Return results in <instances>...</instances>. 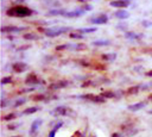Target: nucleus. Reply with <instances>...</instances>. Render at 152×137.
Here are the masks:
<instances>
[{"mask_svg":"<svg viewBox=\"0 0 152 137\" xmlns=\"http://www.w3.org/2000/svg\"><path fill=\"white\" fill-rule=\"evenodd\" d=\"M140 92V86L137 85V86H132L127 89V94H137Z\"/></svg>","mask_w":152,"mask_h":137,"instance_id":"24","label":"nucleus"},{"mask_svg":"<svg viewBox=\"0 0 152 137\" xmlns=\"http://www.w3.org/2000/svg\"><path fill=\"white\" fill-rule=\"evenodd\" d=\"M100 95H102L104 99H112V98L115 96V92H113V91H104Z\"/></svg>","mask_w":152,"mask_h":137,"instance_id":"22","label":"nucleus"},{"mask_svg":"<svg viewBox=\"0 0 152 137\" xmlns=\"http://www.w3.org/2000/svg\"><path fill=\"white\" fill-rule=\"evenodd\" d=\"M12 82V77L11 76H5V77H2L1 79V85L4 86V85H7V83H11Z\"/></svg>","mask_w":152,"mask_h":137,"instance_id":"30","label":"nucleus"},{"mask_svg":"<svg viewBox=\"0 0 152 137\" xmlns=\"http://www.w3.org/2000/svg\"><path fill=\"white\" fill-rule=\"evenodd\" d=\"M66 86H69V81H66V80H61V81L51 82V83L49 85V89H51V91H57V89L65 88Z\"/></svg>","mask_w":152,"mask_h":137,"instance_id":"8","label":"nucleus"},{"mask_svg":"<svg viewBox=\"0 0 152 137\" xmlns=\"http://www.w3.org/2000/svg\"><path fill=\"white\" fill-rule=\"evenodd\" d=\"M62 125H63V122H61V120H59L58 123H56V124H55V126H53V127L51 129V131L49 132L48 137H55V136H56V133H57V131L62 127Z\"/></svg>","mask_w":152,"mask_h":137,"instance_id":"17","label":"nucleus"},{"mask_svg":"<svg viewBox=\"0 0 152 137\" xmlns=\"http://www.w3.org/2000/svg\"><path fill=\"white\" fill-rule=\"evenodd\" d=\"M77 98L83 99V100H87V101L96 102V104H102V102H106V99H104L102 95H95V94H91V93L81 94V95H77Z\"/></svg>","mask_w":152,"mask_h":137,"instance_id":"3","label":"nucleus"},{"mask_svg":"<svg viewBox=\"0 0 152 137\" xmlns=\"http://www.w3.org/2000/svg\"><path fill=\"white\" fill-rule=\"evenodd\" d=\"M24 39H28V41H36V39H39V36L36 35V33H25L23 36Z\"/></svg>","mask_w":152,"mask_h":137,"instance_id":"23","label":"nucleus"},{"mask_svg":"<svg viewBox=\"0 0 152 137\" xmlns=\"http://www.w3.org/2000/svg\"><path fill=\"white\" fill-rule=\"evenodd\" d=\"M66 12H68L66 8H55V10H50L48 12V14L49 15H63V17H65Z\"/></svg>","mask_w":152,"mask_h":137,"instance_id":"15","label":"nucleus"},{"mask_svg":"<svg viewBox=\"0 0 152 137\" xmlns=\"http://www.w3.org/2000/svg\"><path fill=\"white\" fill-rule=\"evenodd\" d=\"M114 17L118 18V19L124 20V19H127V18L129 17V13H128L126 10H118V11L114 12Z\"/></svg>","mask_w":152,"mask_h":137,"instance_id":"16","label":"nucleus"},{"mask_svg":"<svg viewBox=\"0 0 152 137\" xmlns=\"http://www.w3.org/2000/svg\"><path fill=\"white\" fill-rule=\"evenodd\" d=\"M125 38L126 39H129V41H140L142 37H144V35L142 33H137V32H125Z\"/></svg>","mask_w":152,"mask_h":137,"instance_id":"14","label":"nucleus"},{"mask_svg":"<svg viewBox=\"0 0 152 137\" xmlns=\"http://www.w3.org/2000/svg\"><path fill=\"white\" fill-rule=\"evenodd\" d=\"M148 98H150V99H152V94H151V95H150V96H148Z\"/></svg>","mask_w":152,"mask_h":137,"instance_id":"41","label":"nucleus"},{"mask_svg":"<svg viewBox=\"0 0 152 137\" xmlns=\"http://www.w3.org/2000/svg\"><path fill=\"white\" fill-rule=\"evenodd\" d=\"M140 86V91L142 89V91H146V89H148V88H152V82H150V83H144V85H139Z\"/></svg>","mask_w":152,"mask_h":137,"instance_id":"31","label":"nucleus"},{"mask_svg":"<svg viewBox=\"0 0 152 137\" xmlns=\"http://www.w3.org/2000/svg\"><path fill=\"white\" fill-rule=\"evenodd\" d=\"M26 30L25 26H14V25H4L1 26V32L5 33V32H8V33H18L20 31H24Z\"/></svg>","mask_w":152,"mask_h":137,"instance_id":"4","label":"nucleus"},{"mask_svg":"<svg viewBox=\"0 0 152 137\" xmlns=\"http://www.w3.org/2000/svg\"><path fill=\"white\" fill-rule=\"evenodd\" d=\"M141 24H142L145 27H150V26H152V21H148V20H142Z\"/></svg>","mask_w":152,"mask_h":137,"instance_id":"34","label":"nucleus"},{"mask_svg":"<svg viewBox=\"0 0 152 137\" xmlns=\"http://www.w3.org/2000/svg\"><path fill=\"white\" fill-rule=\"evenodd\" d=\"M31 99L34 100V101H46V100H49L46 94H36V95H32Z\"/></svg>","mask_w":152,"mask_h":137,"instance_id":"20","label":"nucleus"},{"mask_svg":"<svg viewBox=\"0 0 152 137\" xmlns=\"http://www.w3.org/2000/svg\"><path fill=\"white\" fill-rule=\"evenodd\" d=\"M148 113H150V114H152V110H151V111H148Z\"/></svg>","mask_w":152,"mask_h":137,"instance_id":"40","label":"nucleus"},{"mask_svg":"<svg viewBox=\"0 0 152 137\" xmlns=\"http://www.w3.org/2000/svg\"><path fill=\"white\" fill-rule=\"evenodd\" d=\"M110 1H113V0H110Z\"/></svg>","mask_w":152,"mask_h":137,"instance_id":"43","label":"nucleus"},{"mask_svg":"<svg viewBox=\"0 0 152 137\" xmlns=\"http://www.w3.org/2000/svg\"><path fill=\"white\" fill-rule=\"evenodd\" d=\"M97 29L96 27H82V29H78L76 32H80V33H82V35H86V33H93V32H95Z\"/></svg>","mask_w":152,"mask_h":137,"instance_id":"21","label":"nucleus"},{"mask_svg":"<svg viewBox=\"0 0 152 137\" xmlns=\"http://www.w3.org/2000/svg\"><path fill=\"white\" fill-rule=\"evenodd\" d=\"M107 21H108L107 14H99L89 19V23H91L93 25H102V24H106Z\"/></svg>","mask_w":152,"mask_h":137,"instance_id":"5","label":"nucleus"},{"mask_svg":"<svg viewBox=\"0 0 152 137\" xmlns=\"http://www.w3.org/2000/svg\"><path fill=\"white\" fill-rule=\"evenodd\" d=\"M68 112H69V108L66 107V106H57V107H55L50 113L52 114V116H66L68 114Z\"/></svg>","mask_w":152,"mask_h":137,"instance_id":"11","label":"nucleus"},{"mask_svg":"<svg viewBox=\"0 0 152 137\" xmlns=\"http://www.w3.org/2000/svg\"><path fill=\"white\" fill-rule=\"evenodd\" d=\"M6 14L8 17H14V18H25V17H31L33 14V11L30 7L23 5H15L7 8Z\"/></svg>","mask_w":152,"mask_h":137,"instance_id":"1","label":"nucleus"},{"mask_svg":"<svg viewBox=\"0 0 152 137\" xmlns=\"http://www.w3.org/2000/svg\"><path fill=\"white\" fill-rule=\"evenodd\" d=\"M91 44L94 46H106V45L110 44V41H108V39H96V41H93Z\"/></svg>","mask_w":152,"mask_h":137,"instance_id":"19","label":"nucleus"},{"mask_svg":"<svg viewBox=\"0 0 152 137\" xmlns=\"http://www.w3.org/2000/svg\"><path fill=\"white\" fill-rule=\"evenodd\" d=\"M116 29H118V30L124 31V30H126V29H127V24H125V23H124V24H122V23H120V24H118V25H116Z\"/></svg>","mask_w":152,"mask_h":137,"instance_id":"33","label":"nucleus"},{"mask_svg":"<svg viewBox=\"0 0 152 137\" xmlns=\"http://www.w3.org/2000/svg\"><path fill=\"white\" fill-rule=\"evenodd\" d=\"M72 50H82V49H86V45L83 44H71V48Z\"/></svg>","mask_w":152,"mask_h":137,"instance_id":"29","label":"nucleus"},{"mask_svg":"<svg viewBox=\"0 0 152 137\" xmlns=\"http://www.w3.org/2000/svg\"><path fill=\"white\" fill-rule=\"evenodd\" d=\"M18 127V124H13V125H8V130H14Z\"/></svg>","mask_w":152,"mask_h":137,"instance_id":"36","label":"nucleus"},{"mask_svg":"<svg viewBox=\"0 0 152 137\" xmlns=\"http://www.w3.org/2000/svg\"><path fill=\"white\" fill-rule=\"evenodd\" d=\"M147 105V101H139V102H134V104H132V105H128V111H131V112H138V111H140V110H142L145 106Z\"/></svg>","mask_w":152,"mask_h":137,"instance_id":"12","label":"nucleus"},{"mask_svg":"<svg viewBox=\"0 0 152 137\" xmlns=\"http://www.w3.org/2000/svg\"><path fill=\"white\" fill-rule=\"evenodd\" d=\"M43 124V120L42 119H34L31 124V127H30V135L31 136H36L37 132H38V129L40 127V125Z\"/></svg>","mask_w":152,"mask_h":137,"instance_id":"13","label":"nucleus"},{"mask_svg":"<svg viewBox=\"0 0 152 137\" xmlns=\"http://www.w3.org/2000/svg\"><path fill=\"white\" fill-rule=\"evenodd\" d=\"M15 117H17V114H15V113H8V114L2 116V120H5V122H10V120L15 119Z\"/></svg>","mask_w":152,"mask_h":137,"instance_id":"26","label":"nucleus"},{"mask_svg":"<svg viewBox=\"0 0 152 137\" xmlns=\"http://www.w3.org/2000/svg\"><path fill=\"white\" fill-rule=\"evenodd\" d=\"M77 1H80V2H87V1H91V0H77Z\"/></svg>","mask_w":152,"mask_h":137,"instance_id":"39","label":"nucleus"},{"mask_svg":"<svg viewBox=\"0 0 152 137\" xmlns=\"http://www.w3.org/2000/svg\"><path fill=\"white\" fill-rule=\"evenodd\" d=\"M131 5V0H113L109 2V6L119 8V10H125Z\"/></svg>","mask_w":152,"mask_h":137,"instance_id":"6","label":"nucleus"},{"mask_svg":"<svg viewBox=\"0 0 152 137\" xmlns=\"http://www.w3.org/2000/svg\"><path fill=\"white\" fill-rule=\"evenodd\" d=\"M112 137H122V135L119 132H114V133H112Z\"/></svg>","mask_w":152,"mask_h":137,"instance_id":"37","label":"nucleus"},{"mask_svg":"<svg viewBox=\"0 0 152 137\" xmlns=\"http://www.w3.org/2000/svg\"><path fill=\"white\" fill-rule=\"evenodd\" d=\"M86 12H87L86 10H83L82 7H78V8H75V10H72V11H68L66 14H65V17H66V18H76V17L83 15Z\"/></svg>","mask_w":152,"mask_h":137,"instance_id":"9","label":"nucleus"},{"mask_svg":"<svg viewBox=\"0 0 152 137\" xmlns=\"http://www.w3.org/2000/svg\"><path fill=\"white\" fill-rule=\"evenodd\" d=\"M25 82H26L27 85H40V83H43V82L38 79V76H37L36 73H30V74L26 76Z\"/></svg>","mask_w":152,"mask_h":137,"instance_id":"10","label":"nucleus"},{"mask_svg":"<svg viewBox=\"0 0 152 137\" xmlns=\"http://www.w3.org/2000/svg\"><path fill=\"white\" fill-rule=\"evenodd\" d=\"M69 36H70V38H76V39H83L86 37L84 35H82L80 32H71Z\"/></svg>","mask_w":152,"mask_h":137,"instance_id":"27","label":"nucleus"},{"mask_svg":"<svg viewBox=\"0 0 152 137\" xmlns=\"http://www.w3.org/2000/svg\"><path fill=\"white\" fill-rule=\"evenodd\" d=\"M70 48H71V44L70 43H65V44H62V45L56 46V50L61 51V50H65V49H70Z\"/></svg>","mask_w":152,"mask_h":137,"instance_id":"28","label":"nucleus"},{"mask_svg":"<svg viewBox=\"0 0 152 137\" xmlns=\"http://www.w3.org/2000/svg\"><path fill=\"white\" fill-rule=\"evenodd\" d=\"M28 69V66L24 62H14L12 64V70L15 73V74H20V73H24Z\"/></svg>","mask_w":152,"mask_h":137,"instance_id":"7","label":"nucleus"},{"mask_svg":"<svg viewBox=\"0 0 152 137\" xmlns=\"http://www.w3.org/2000/svg\"><path fill=\"white\" fill-rule=\"evenodd\" d=\"M13 137H23V136H13Z\"/></svg>","mask_w":152,"mask_h":137,"instance_id":"42","label":"nucleus"},{"mask_svg":"<svg viewBox=\"0 0 152 137\" xmlns=\"http://www.w3.org/2000/svg\"><path fill=\"white\" fill-rule=\"evenodd\" d=\"M71 29L68 26H52V27H48L44 30V33L46 37H58L63 33L69 32Z\"/></svg>","mask_w":152,"mask_h":137,"instance_id":"2","label":"nucleus"},{"mask_svg":"<svg viewBox=\"0 0 152 137\" xmlns=\"http://www.w3.org/2000/svg\"><path fill=\"white\" fill-rule=\"evenodd\" d=\"M116 56H118L116 52H107V54H103L101 56V58L104 60V61H107V62H113L116 58Z\"/></svg>","mask_w":152,"mask_h":137,"instance_id":"18","label":"nucleus"},{"mask_svg":"<svg viewBox=\"0 0 152 137\" xmlns=\"http://www.w3.org/2000/svg\"><path fill=\"white\" fill-rule=\"evenodd\" d=\"M81 7H82L83 10H86V11H91V10H93V7H91L90 5H88V4H84V5H82Z\"/></svg>","mask_w":152,"mask_h":137,"instance_id":"35","label":"nucleus"},{"mask_svg":"<svg viewBox=\"0 0 152 137\" xmlns=\"http://www.w3.org/2000/svg\"><path fill=\"white\" fill-rule=\"evenodd\" d=\"M38 110H39V107L32 106V107H28V108L24 110V111H23V114H32V113H36Z\"/></svg>","mask_w":152,"mask_h":137,"instance_id":"25","label":"nucleus"},{"mask_svg":"<svg viewBox=\"0 0 152 137\" xmlns=\"http://www.w3.org/2000/svg\"><path fill=\"white\" fill-rule=\"evenodd\" d=\"M145 75H146V76H152V70H150V71H146V73H145Z\"/></svg>","mask_w":152,"mask_h":137,"instance_id":"38","label":"nucleus"},{"mask_svg":"<svg viewBox=\"0 0 152 137\" xmlns=\"http://www.w3.org/2000/svg\"><path fill=\"white\" fill-rule=\"evenodd\" d=\"M26 102V99H19V100H17V102H14V107H18V106H21L23 104H25Z\"/></svg>","mask_w":152,"mask_h":137,"instance_id":"32","label":"nucleus"}]
</instances>
